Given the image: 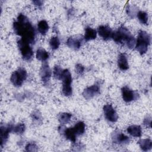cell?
I'll use <instances>...</instances> for the list:
<instances>
[{
	"label": "cell",
	"instance_id": "d4e9b609",
	"mask_svg": "<svg viewBox=\"0 0 152 152\" xmlns=\"http://www.w3.org/2000/svg\"><path fill=\"white\" fill-rule=\"evenodd\" d=\"M60 45V42L58 37L53 36L49 40V45L52 50L57 49Z\"/></svg>",
	"mask_w": 152,
	"mask_h": 152
},
{
	"label": "cell",
	"instance_id": "e0dca14e",
	"mask_svg": "<svg viewBox=\"0 0 152 152\" xmlns=\"http://www.w3.org/2000/svg\"><path fill=\"white\" fill-rule=\"evenodd\" d=\"M66 44L69 48L74 50H78L81 46V41L79 39L71 37L68 39Z\"/></svg>",
	"mask_w": 152,
	"mask_h": 152
},
{
	"label": "cell",
	"instance_id": "6da1fadb",
	"mask_svg": "<svg viewBox=\"0 0 152 152\" xmlns=\"http://www.w3.org/2000/svg\"><path fill=\"white\" fill-rule=\"evenodd\" d=\"M13 29L15 34L21 37V39L29 44L35 40V30L28 18L23 14H20L17 21L13 23Z\"/></svg>",
	"mask_w": 152,
	"mask_h": 152
},
{
	"label": "cell",
	"instance_id": "277c9868",
	"mask_svg": "<svg viewBox=\"0 0 152 152\" xmlns=\"http://www.w3.org/2000/svg\"><path fill=\"white\" fill-rule=\"evenodd\" d=\"M61 80L62 81V93L65 96H70L72 93V89L71 86L72 77L68 69H64Z\"/></svg>",
	"mask_w": 152,
	"mask_h": 152
},
{
	"label": "cell",
	"instance_id": "4fadbf2b",
	"mask_svg": "<svg viewBox=\"0 0 152 152\" xmlns=\"http://www.w3.org/2000/svg\"><path fill=\"white\" fill-rule=\"evenodd\" d=\"M112 140L115 143L118 144H127L129 141L128 137L119 132L114 133Z\"/></svg>",
	"mask_w": 152,
	"mask_h": 152
},
{
	"label": "cell",
	"instance_id": "603a6c76",
	"mask_svg": "<svg viewBox=\"0 0 152 152\" xmlns=\"http://www.w3.org/2000/svg\"><path fill=\"white\" fill-rule=\"evenodd\" d=\"M71 117H72V115L71 113L64 112V113H61L59 115L58 119L60 123H61L62 124H65L69 122Z\"/></svg>",
	"mask_w": 152,
	"mask_h": 152
},
{
	"label": "cell",
	"instance_id": "4316f807",
	"mask_svg": "<svg viewBox=\"0 0 152 152\" xmlns=\"http://www.w3.org/2000/svg\"><path fill=\"white\" fill-rule=\"evenodd\" d=\"M64 69H62L59 66L56 65L53 68V76L57 80H61Z\"/></svg>",
	"mask_w": 152,
	"mask_h": 152
},
{
	"label": "cell",
	"instance_id": "f1b7e54d",
	"mask_svg": "<svg viewBox=\"0 0 152 152\" xmlns=\"http://www.w3.org/2000/svg\"><path fill=\"white\" fill-rule=\"evenodd\" d=\"M25 149L27 151H37V146L34 144V143H28Z\"/></svg>",
	"mask_w": 152,
	"mask_h": 152
},
{
	"label": "cell",
	"instance_id": "ba28073f",
	"mask_svg": "<svg viewBox=\"0 0 152 152\" xmlns=\"http://www.w3.org/2000/svg\"><path fill=\"white\" fill-rule=\"evenodd\" d=\"M121 93L122 99L125 102H130L135 100L138 96V94L136 91L131 90L127 86H124L122 88Z\"/></svg>",
	"mask_w": 152,
	"mask_h": 152
},
{
	"label": "cell",
	"instance_id": "f546056e",
	"mask_svg": "<svg viewBox=\"0 0 152 152\" xmlns=\"http://www.w3.org/2000/svg\"><path fill=\"white\" fill-rule=\"evenodd\" d=\"M75 71L76 72L79 74V75H81L84 71V67L80 64H77L75 65Z\"/></svg>",
	"mask_w": 152,
	"mask_h": 152
},
{
	"label": "cell",
	"instance_id": "52a82bcc",
	"mask_svg": "<svg viewBox=\"0 0 152 152\" xmlns=\"http://www.w3.org/2000/svg\"><path fill=\"white\" fill-rule=\"evenodd\" d=\"M103 112L107 120L111 122H115L118 119V115L116 110L111 104H106L103 106Z\"/></svg>",
	"mask_w": 152,
	"mask_h": 152
},
{
	"label": "cell",
	"instance_id": "7a4b0ae2",
	"mask_svg": "<svg viewBox=\"0 0 152 152\" xmlns=\"http://www.w3.org/2000/svg\"><path fill=\"white\" fill-rule=\"evenodd\" d=\"M112 38L117 43L121 44L125 42L129 49H132L135 46V38L125 27H121L117 31L113 32Z\"/></svg>",
	"mask_w": 152,
	"mask_h": 152
},
{
	"label": "cell",
	"instance_id": "ffe728a7",
	"mask_svg": "<svg viewBox=\"0 0 152 152\" xmlns=\"http://www.w3.org/2000/svg\"><path fill=\"white\" fill-rule=\"evenodd\" d=\"M36 58L41 61H46L49 56V53L43 49H39L36 52Z\"/></svg>",
	"mask_w": 152,
	"mask_h": 152
},
{
	"label": "cell",
	"instance_id": "9a60e30c",
	"mask_svg": "<svg viewBox=\"0 0 152 152\" xmlns=\"http://www.w3.org/2000/svg\"><path fill=\"white\" fill-rule=\"evenodd\" d=\"M118 65L122 71H125L128 69V64L126 56L124 53H120L118 59Z\"/></svg>",
	"mask_w": 152,
	"mask_h": 152
},
{
	"label": "cell",
	"instance_id": "484cf974",
	"mask_svg": "<svg viewBox=\"0 0 152 152\" xmlns=\"http://www.w3.org/2000/svg\"><path fill=\"white\" fill-rule=\"evenodd\" d=\"M137 7L135 5H128L127 9H126V12L128 15L131 17L133 18L135 17L136 14H137Z\"/></svg>",
	"mask_w": 152,
	"mask_h": 152
},
{
	"label": "cell",
	"instance_id": "44dd1931",
	"mask_svg": "<svg viewBox=\"0 0 152 152\" xmlns=\"http://www.w3.org/2000/svg\"><path fill=\"white\" fill-rule=\"evenodd\" d=\"M37 28L40 33L43 35L46 34L49 30V25L46 21L43 20L40 21L37 24Z\"/></svg>",
	"mask_w": 152,
	"mask_h": 152
},
{
	"label": "cell",
	"instance_id": "cb8c5ba5",
	"mask_svg": "<svg viewBox=\"0 0 152 152\" xmlns=\"http://www.w3.org/2000/svg\"><path fill=\"white\" fill-rule=\"evenodd\" d=\"M137 17L141 24H147L148 23V15L144 11H140L137 12Z\"/></svg>",
	"mask_w": 152,
	"mask_h": 152
},
{
	"label": "cell",
	"instance_id": "2e32d148",
	"mask_svg": "<svg viewBox=\"0 0 152 152\" xmlns=\"http://www.w3.org/2000/svg\"><path fill=\"white\" fill-rule=\"evenodd\" d=\"M128 133L134 137H140L141 135V128L139 125H133L129 126L126 129Z\"/></svg>",
	"mask_w": 152,
	"mask_h": 152
},
{
	"label": "cell",
	"instance_id": "ac0fdd59",
	"mask_svg": "<svg viewBox=\"0 0 152 152\" xmlns=\"http://www.w3.org/2000/svg\"><path fill=\"white\" fill-rule=\"evenodd\" d=\"M97 36V31L96 30L90 27H87L86 28L85 30V34H84V40L86 41H89L91 40H93L96 39Z\"/></svg>",
	"mask_w": 152,
	"mask_h": 152
},
{
	"label": "cell",
	"instance_id": "1f68e13d",
	"mask_svg": "<svg viewBox=\"0 0 152 152\" xmlns=\"http://www.w3.org/2000/svg\"><path fill=\"white\" fill-rule=\"evenodd\" d=\"M151 117L150 116H147L144 120V124L146 126H149L150 128H151Z\"/></svg>",
	"mask_w": 152,
	"mask_h": 152
},
{
	"label": "cell",
	"instance_id": "d6986e66",
	"mask_svg": "<svg viewBox=\"0 0 152 152\" xmlns=\"http://www.w3.org/2000/svg\"><path fill=\"white\" fill-rule=\"evenodd\" d=\"M138 144L141 148L145 151L150 150L152 147V141L149 138L141 139L138 141Z\"/></svg>",
	"mask_w": 152,
	"mask_h": 152
},
{
	"label": "cell",
	"instance_id": "30bf717a",
	"mask_svg": "<svg viewBox=\"0 0 152 152\" xmlns=\"http://www.w3.org/2000/svg\"><path fill=\"white\" fill-rule=\"evenodd\" d=\"M13 126L11 124L1 125L0 127V135H1V145L3 146L4 144L8 140L9 133L12 131Z\"/></svg>",
	"mask_w": 152,
	"mask_h": 152
},
{
	"label": "cell",
	"instance_id": "4dcf8cb0",
	"mask_svg": "<svg viewBox=\"0 0 152 152\" xmlns=\"http://www.w3.org/2000/svg\"><path fill=\"white\" fill-rule=\"evenodd\" d=\"M32 118L34 120V121L39 122V121L41 119V115L38 111H35L32 114Z\"/></svg>",
	"mask_w": 152,
	"mask_h": 152
},
{
	"label": "cell",
	"instance_id": "7c38bea8",
	"mask_svg": "<svg viewBox=\"0 0 152 152\" xmlns=\"http://www.w3.org/2000/svg\"><path fill=\"white\" fill-rule=\"evenodd\" d=\"M51 70L48 65V64L47 63H44L41 68H40V75L42 79V81L44 83H46L48 82L50 77H51Z\"/></svg>",
	"mask_w": 152,
	"mask_h": 152
},
{
	"label": "cell",
	"instance_id": "8992f818",
	"mask_svg": "<svg viewBox=\"0 0 152 152\" xmlns=\"http://www.w3.org/2000/svg\"><path fill=\"white\" fill-rule=\"evenodd\" d=\"M17 44L23 58L26 61L30 60L33 56V52L29 43L21 39L17 42Z\"/></svg>",
	"mask_w": 152,
	"mask_h": 152
},
{
	"label": "cell",
	"instance_id": "5bb4252c",
	"mask_svg": "<svg viewBox=\"0 0 152 152\" xmlns=\"http://www.w3.org/2000/svg\"><path fill=\"white\" fill-rule=\"evenodd\" d=\"M64 128L63 126L61 127L62 131L60 132L64 134L65 137L67 140L73 142H75L76 141V134L74 132L72 128H66L65 127L64 128Z\"/></svg>",
	"mask_w": 152,
	"mask_h": 152
},
{
	"label": "cell",
	"instance_id": "9c48e42d",
	"mask_svg": "<svg viewBox=\"0 0 152 152\" xmlns=\"http://www.w3.org/2000/svg\"><path fill=\"white\" fill-rule=\"evenodd\" d=\"M100 89L99 86L96 84L92 85L84 89L83 92V96L86 99L89 100L99 94L100 93Z\"/></svg>",
	"mask_w": 152,
	"mask_h": 152
},
{
	"label": "cell",
	"instance_id": "3957f363",
	"mask_svg": "<svg viewBox=\"0 0 152 152\" xmlns=\"http://www.w3.org/2000/svg\"><path fill=\"white\" fill-rule=\"evenodd\" d=\"M150 43V36L146 31L141 30L138 33V36L135 43L136 50L141 54H144Z\"/></svg>",
	"mask_w": 152,
	"mask_h": 152
},
{
	"label": "cell",
	"instance_id": "7402d4cb",
	"mask_svg": "<svg viewBox=\"0 0 152 152\" xmlns=\"http://www.w3.org/2000/svg\"><path fill=\"white\" fill-rule=\"evenodd\" d=\"M72 129L76 135H81L84 132L85 124L83 122L79 121L74 125Z\"/></svg>",
	"mask_w": 152,
	"mask_h": 152
},
{
	"label": "cell",
	"instance_id": "83f0119b",
	"mask_svg": "<svg viewBox=\"0 0 152 152\" xmlns=\"http://www.w3.org/2000/svg\"><path fill=\"white\" fill-rule=\"evenodd\" d=\"M25 129H26L25 125H24V124L20 123V124H17V125H15V126L13 128L12 131H13L15 133H16V134H22L24 132Z\"/></svg>",
	"mask_w": 152,
	"mask_h": 152
},
{
	"label": "cell",
	"instance_id": "8fae6325",
	"mask_svg": "<svg viewBox=\"0 0 152 152\" xmlns=\"http://www.w3.org/2000/svg\"><path fill=\"white\" fill-rule=\"evenodd\" d=\"M113 32L112 28L107 26H100L98 27V33L99 36L105 40L112 38Z\"/></svg>",
	"mask_w": 152,
	"mask_h": 152
},
{
	"label": "cell",
	"instance_id": "5b68a950",
	"mask_svg": "<svg viewBox=\"0 0 152 152\" xmlns=\"http://www.w3.org/2000/svg\"><path fill=\"white\" fill-rule=\"evenodd\" d=\"M27 78V72L23 68H19L11 75L10 80L12 84L15 87H20L22 85Z\"/></svg>",
	"mask_w": 152,
	"mask_h": 152
},
{
	"label": "cell",
	"instance_id": "d6a6232c",
	"mask_svg": "<svg viewBox=\"0 0 152 152\" xmlns=\"http://www.w3.org/2000/svg\"><path fill=\"white\" fill-rule=\"evenodd\" d=\"M33 3L39 8H40L43 5V1H33Z\"/></svg>",
	"mask_w": 152,
	"mask_h": 152
}]
</instances>
